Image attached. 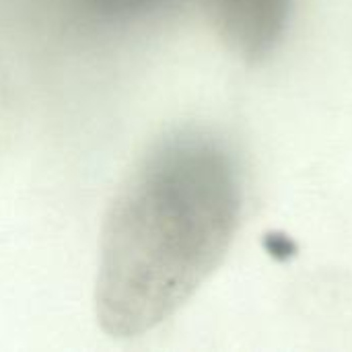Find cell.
<instances>
[{
  "label": "cell",
  "mask_w": 352,
  "mask_h": 352,
  "mask_svg": "<svg viewBox=\"0 0 352 352\" xmlns=\"http://www.w3.org/2000/svg\"><path fill=\"white\" fill-rule=\"evenodd\" d=\"M239 214L231 155L204 130L153 142L122 179L103 221L95 314L116 338L173 316L225 254Z\"/></svg>",
  "instance_id": "1"
}]
</instances>
